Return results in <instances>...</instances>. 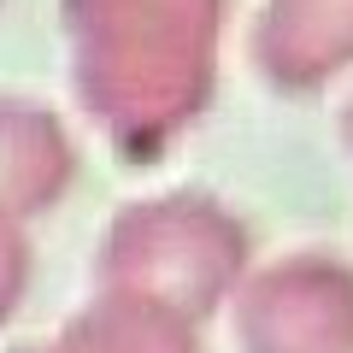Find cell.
Returning <instances> with one entry per match:
<instances>
[{"mask_svg":"<svg viewBox=\"0 0 353 353\" xmlns=\"http://www.w3.org/2000/svg\"><path fill=\"white\" fill-rule=\"evenodd\" d=\"M71 88L124 159L159 148L212 88V0H65Z\"/></svg>","mask_w":353,"mask_h":353,"instance_id":"obj_1","label":"cell"},{"mask_svg":"<svg viewBox=\"0 0 353 353\" xmlns=\"http://www.w3.org/2000/svg\"><path fill=\"white\" fill-rule=\"evenodd\" d=\"M241 259H248V236L236 218L218 212L212 194L176 189L136 201L112 218L94 277H101V289H130L189 318H206L224 301Z\"/></svg>","mask_w":353,"mask_h":353,"instance_id":"obj_2","label":"cell"},{"mask_svg":"<svg viewBox=\"0 0 353 353\" xmlns=\"http://www.w3.org/2000/svg\"><path fill=\"white\" fill-rule=\"evenodd\" d=\"M71 165V136L48 106L0 94V212L30 218L59 206Z\"/></svg>","mask_w":353,"mask_h":353,"instance_id":"obj_3","label":"cell"},{"mask_svg":"<svg viewBox=\"0 0 353 353\" xmlns=\"http://www.w3.org/2000/svg\"><path fill=\"white\" fill-rule=\"evenodd\" d=\"M59 341L71 353H201L189 312L148 301V294H130V289H101L65 324Z\"/></svg>","mask_w":353,"mask_h":353,"instance_id":"obj_4","label":"cell"},{"mask_svg":"<svg viewBox=\"0 0 353 353\" xmlns=\"http://www.w3.org/2000/svg\"><path fill=\"white\" fill-rule=\"evenodd\" d=\"M24 283H30V241H24L12 212H0V324L18 312Z\"/></svg>","mask_w":353,"mask_h":353,"instance_id":"obj_5","label":"cell"},{"mask_svg":"<svg viewBox=\"0 0 353 353\" xmlns=\"http://www.w3.org/2000/svg\"><path fill=\"white\" fill-rule=\"evenodd\" d=\"M12 353H71V347L59 341V347H12Z\"/></svg>","mask_w":353,"mask_h":353,"instance_id":"obj_6","label":"cell"}]
</instances>
